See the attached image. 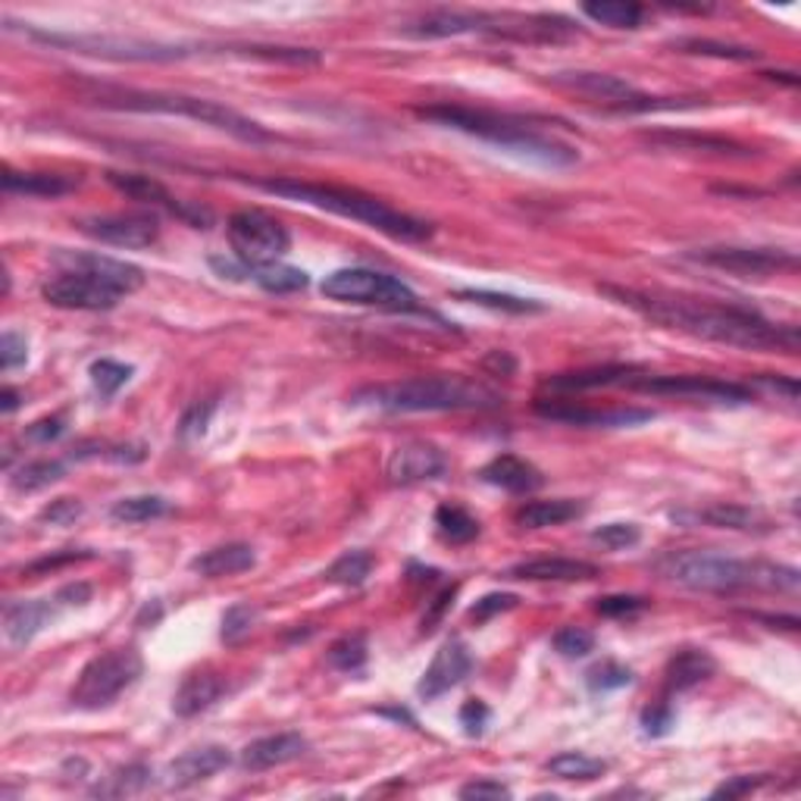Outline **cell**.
Wrapping results in <instances>:
<instances>
[{"label": "cell", "instance_id": "1", "mask_svg": "<svg viewBox=\"0 0 801 801\" xmlns=\"http://www.w3.org/2000/svg\"><path fill=\"white\" fill-rule=\"evenodd\" d=\"M611 301L630 307L642 313L645 320L658 323L663 330L685 332L705 342L745 348V351H799V330L796 326H777L764 320L761 313L745 307L707 304L677 295H658V291H636V288H620V285H598Z\"/></svg>", "mask_w": 801, "mask_h": 801}, {"label": "cell", "instance_id": "2", "mask_svg": "<svg viewBox=\"0 0 801 801\" xmlns=\"http://www.w3.org/2000/svg\"><path fill=\"white\" fill-rule=\"evenodd\" d=\"M663 579L695 591H727L739 589H770L796 591L799 589V570L796 566L764 564V561H739L720 551H670L655 561Z\"/></svg>", "mask_w": 801, "mask_h": 801}, {"label": "cell", "instance_id": "3", "mask_svg": "<svg viewBox=\"0 0 801 801\" xmlns=\"http://www.w3.org/2000/svg\"><path fill=\"white\" fill-rule=\"evenodd\" d=\"M254 186L270 191V194L288 198V201H301V204L330 211L335 216L357 219V223L376 229L382 236L398 238V241H426V238L432 236V226L429 223L395 211V207L382 204L373 194H363V191L357 189L323 186V182H301V179H260Z\"/></svg>", "mask_w": 801, "mask_h": 801}, {"label": "cell", "instance_id": "4", "mask_svg": "<svg viewBox=\"0 0 801 801\" xmlns=\"http://www.w3.org/2000/svg\"><path fill=\"white\" fill-rule=\"evenodd\" d=\"M357 407L385 414H442V410H482L501 404V395L464 376H417L354 392Z\"/></svg>", "mask_w": 801, "mask_h": 801}, {"label": "cell", "instance_id": "5", "mask_svg": "<svg viewBox=\"0 0 801 801\" xmlns=\"http://www.w3.org/2000/svg\"><path fill=\"white\" fill-rule=\"evenodd\" d=\"M417 117L449 125L457 132L476 135L482 142L498 144L511 154L539 160L545 166H573L579 160V154L570 144L554 142L542 135L539 129H533L526 119L504 117V113H489V110H473V107H451V104H439V107H423L417 110Z\"/></svg>", "mask_w": 801, "mask_h": 801}, {"label": "cell", "instance_id": "6", "mask_svg": "<svg viewBox=\"0 0 801 801\" xmlns=\"http://www.w3.org/2000/svg\"><path fill=\"white\" fill-rule=\"evenodd\" d=\"M95 104L107 107V110H129V113H166V117H186L201 122V125H213L223 129L229 135H236L241 142H273V135L254 122V119L241 117L238 110L216 104L207 97L191 95H172V92H135V88H95L92 95Z\"/></svg>", "mask_w": 801, "mask_h": 801}, {"label": "cell", "instance_id": "7", "mask_svg": "<svg viewBox=\"0 0 801 801\" xmlns=\"http://www.w3.org/2000/svg\"><path fill=\"white\" fill-rule=\"evenodd\" d=\"M144 660L135 648H110L92 658L72 685L70 702L82 710H100L113 705L125 689L142 680Z\"/></svg>", "mask_w": 801, "mask_h": 801}, {"label": "cell", "instance_id": "8", "mask_svg": "<svg viewBox=\"0 0 801 801\" xmlns=\"http://www.w3.org/2000/svg\"><path fill=\"white\" fill-rule=\"evenodd\" d=\"M320 291L338 304L382 307V310H395V313L420 310L417 295L400 279L388 276V273H379V270H367V266L335 270L320 283Z\"/></svg>", "mask_w": 801, "mask_h": 801}, {"label": "cell", "instance_id": "9", "mask_svg": "<svg viewBox=\"0 0 801 801\" xmlns=\"http://www.w3.org/2000/svg\"><path fill=\"white\" fill-rule=\"evenodd\" d=\"M35 41L50 48L75 50V53H92L104 60H129V63H169L189 57V50L179 45L164 41H147V38H125V35H60V32H41V28H23Z\"/></svg>", "mask_w": 801, "mask_h": 801}, {"label": "cell", "instance_id": "10", "mask_svg": "<svg viewBox=\"0 0 801 801\" xmlns=\"http://www.w3.org/2000/svg\"><path fill=\"white\" fill-rule=\"evenodd\" d=\"M229 241H232V251L238 260L248 266V270H258V266H270V263H279L291 248V236L279 219H273L270 213L260 211H238L229 216Z\"/></svg>", "mask_w": 801, "mask_h": 801}, {"label": "cell", "instance_id": "11", "mask_svg": "<svg viewBox=\"0 0 801 801\" xmlns=\"http://www.w3.org/2000/svg\"><path fill=\"white\" fill-rule=\"evenodd\" d=\"M623 385L648 392V395H680V398L717 400V404H749L752 392L739 382H724L710 376H638L626 379Z\"/></svg>", "mask_w": 801, "mask_h": 801}, {"label": "cell", "instance_id": "12", "mask_svg": "<svg viewBox=\"0 0 801 801\" xmlns=\"http://www.w3.org/2000/svg\"><path fill=\"white\" fill-rule=\"evenodd\" d=\"M45 301L60 310H113L122 301L117 288L104 285L88 273L79 270H63L60 276H53L41 285Z\"/></svg>", "mask_w": 801, "mask_h": 801}, {"label": "cell", "instance_id": "13", "mask_svg": "<svg viewBox=\"0 0 801 801\" xmlns=\"http://www.w3.org/2000/svg\"><path fill=\"white\" fill-rule=\"evenodd\" d=\"M689 260L714 266V270H727L732 276H770L779 270L799 266L796 254L774 251V248H702V251H692Z\"/></svg>", "mask_w": 801, "mask_h": 801}, {"label": "cell", "instance_id": "14", "mask_svg": "<svg viewBox=\"0 0 801 801\" xmlns=\"http://www.w3.org/2000/svg\"><path fill=\"white\" fill-rule=\"evenodd\" d=\"M82 232L113 248H151L160 238V219L154 213H110L85 219Z\"/></svg>", "mask_w": 801, "mask_h": 801}, {"label": "cell", "instance_id": "15", "mask_svg": "<svg viewBox=\"0 0 801 801\" xmlns=\"http://www.w3.org/2000/svg\"><path fill=\"white\" fill-rule=\"evenodd\" d=\"M445 470H449V457L435 449L432 442H420V439L398 445V449L392 451L388 467H385L388 482H395V486L432 482V479H439Z\"/></svg>", "mask_w": 801, "mask_h": 801}, {"label": "cell", "instance_id": "16", "mask_svg": "<svg viewBox=\"0 0 801 801\" xmlns=\"http://www.w3.org/2000/svg\"><path fill=\"white\" fill-rule=\"evenodd\" d=\"M470 670L473 658L470 651H467V645L457 642V638H451V642H445V645L435 651L432 663L426 667L423 680L417 683V695L426 698V702H432V698H439V695L451 692L454 685L464 683V680L470 677Z\"/></svg>", "mask_w": 801, "mask_h": 801}, {"label": "cell", "instance_id": "17", "mask_svg": "<svg viewBox=\"0 0 801 801\" xmlns=\"http://www.w3.org/2000/svg\"><path fill=\"white\" fill-rule=\"evenodd\" d=\"M536 414L570 426H636L651 420V410H591L576 400H539Z\"/></svg>", "mask_w": 801, "mask_h": 801}, {"label": "cell", "instance_id": "18", "mask_svg": "<svg viewBox=\"0 0 801 801\" xmlns=\"http://www.w3.org/2000/svg\"><path fill=\"white\" fill-rule=\"evenodd\" d=\"M60 263L67 270H79V273H88L95 276L104 285L117 288L119 295H132L144 285V273L135 266V263H125V260H113L104 258V254H60Z\"/></svg>", "mask_w": 801, "mask_h": 801}, {"label": "cell", "instance_id": "19", "mask_svg": "<svg viewBox=\"0 0 801 801\" xmlns=\"http://www.w3.org/2000/svg\"><path fill=\"white\" fill-rule=\"evenodd\" d=\"M301 754H307V739L301 732H276V736H263V739L248 742L238 764L251 774H260V770L283 767L288 761H298Z\"/></svg>", "mask_w": 801, "mask_h": 801}, {"label": "cell", "instance_id": "20", "mask_svg": "<svg viewBox=\"0 0 801 801\" xmlns=\"http://www.w3.org/2000/svg\"><path fill=\"white\" fill-rule=\"evenodd\" d=\"M232 764L229 752L223 745H201V749H189L179 754L169 767H166V786L169 789H189L194 782H204L213 774L226 770Z\"/></svg>", "mask_w": 801, "mask_h": 801}, {"label": "cell", "instance_id": "21", "mask_svg": "<svg viewBox=\"0 0 801 801\" xmlns=\"http://www.w3.org/2000/svg\"><path fill=\"white\" fill-rule=\"evenodd\" d=\"M492 13H473V10H432L420 20L404 25V35L414 38H451V35H470L489 32Z\"/></svg>", "mask_w": 801, "mask_h": 801}, {"label": "cell", "instance_id": "22", "mask_svg": "<svg viewBox=\"0 0 801 801\" xmlns=\"http://www.w3.org/2000/svg\"><path fill=\"white\" fill-rule=\"evenodd\" d=\"M60 611V601L57 598H41V601H16L3 611V630L7 638L23 648L32 638L38 636L50 620Z\"/></svg>", "mask_w": 801, "mask_h": 801}, {"label": "cell", "instance_id": "23", "mask_svg": "<svg viewBox=\"0 0 801 801\" xmlns=\"http://www.w3.org/2000/svg\"><path fill=\"white\" fill-rule=\"evenodd\" d=\"M511 579H529V583H583L595 579L598 566L589 561H573V558H536L507 570Z\"/></svg>", "mask_w": 801, "mask_h": 801}, {"label": "cell", "instance_id": "24", "mask_svg": "<svg viewBox=\"0 0 801 801\" xmlns=\"http://www.w3.org/2000/svg\"><path fill=\"white\" fill-rule=\"evenodd\" d=\"M479 479L495 486V489H504L511 495H526V492H536L542 489V473L536 470L529 461H523L517 454H501L495 461H489L482 470H479Z\"/></svg>", "mask_w": 801, "mask_h": 801}, {"label": "cell", "instance_id": "25", "mask_svg": "<svg viewBox=\"0 0 801 801\" xmlns=\"http://www.w3.org/2000/svg\"><path fill=\"white\" fill-rule=\"evenodd\" d=\"M226 695V680L213 670H198L189 673L182 685L172 695V710L176 717H198L201 710L213 707Z\"/></svg>", "mask_w": 801, "mask_h": 801}, {"label": "cell", "instance_id": "26", "mask_svg": "<svg viewBox=\"0 0 801 801\" xmlns=\"http://www.w3.org/2000/svg\"><path fill=\"white\" fill-rule=\"evenodd\" d=\"M258 564V554L254 548L244 542H229V545H216L211 551L198 554L191 561V570L198 576H207V579H223V576H236V573H244L251 566Z\"/></svg>", "mask_w": 801, "mask_h": 801}, {"label": "cell", "instance_id": "27", "mask_svg": "<svg viewBox=\"0 0 801 801\" xmlns=\"http://www.w3.org/2000/svg\"><path fill=\"white\" fill-rule=\"evenodd\" d=\"M107 182L117 191H122L125 198L132 201H142V204H151V207H166L169 213L182 216V219H191V211L186 204H179L169 191L151 179V176H142V172H107Z\"/></svg>", "mask_w": 801, "mask_h": 801}, {"label": "cell", "instance_id": "28", "mask_svg": "<svg viewBox=\"0 0 801 801\" xmlns=\"http://www.w3.org/2000/svg\"><path fill=\"white\" fill-rule=\"evenodd\" d=\"M714 670H717V660L710 658V651H705V648H683V651H677L673 658L667 660L663 683H667L670 692H689L698 683L710 680Z\"/></svg>", "mask_w": 801, "mask_h": 801}, {"label": "cell", "instance_id": "29", "mask_svg": "<svg viewBox=\"0 0 801 801\" xmlns=\"http://www.w3.org/2000/svg\"><path fill=\"white\" fill-rule=\"evenodd\" d=\"M633 367L613 363V367H591V370H576V373H558V376L542 379V392L551 395H566V392H586V388H601L611 382H623L630 379Z\"/></svg>", "mask_w": 801, "mask_h": 801}, {"label": "cell", "instance_id": "30", "mask_svg": "<svg viewBox=\"0 0 801 801\" xmlns=\"http://www.w3.org/2000/svg\"><path fill=\"white\" fill-rule=\"evenodd\" d=\"M586 504L573 501V498H554V501H529L526 507H519L517 523L523 529H548V526H561L570 519L583 517Z\"/></svg>", "mask_w": 801, "mask_h": 801}, {"label": "cell", "instance_id": "31", "mask_svg": "<svg viewBox=\"0 0 801 801\" xmlns=\"http://www.w3.org/2000/svg\"><path fill=\"white\" fill-rule=\"evenodd\" d=\"M79 186L70 176H57V172H13L3 169V191L13 194H28V198H60Z\"/></svg>", "mask_w": 801, "mask_h": 801}, {"label": "cell", "instance_id": "32", "mask_svg": "<svg viewBox=\"0 0 801 801\" xmlns=\"http://www.w3.org/2000/svg\"><path fill=\"white\" fill-rule=\"evenodd\" d=\"M673 519H692V523H710L717 529H742V533H754V529H764L767 519L761 511L752 507H739V504H714L707 511L698 514H673Z\"/></svg>", "mask_w": 801, "mask_h": 801}, {"label": "cell", "instance_id": "33", "mask_svg": "<svg viewBox=\"0 0 801 801\" xmlns=\"http://www.w3.org/2000/svg\"><path fill=\"white\" fill-rule=\"evenodd\" d=\"M151 782V767L147 764H125L113 770L110 777H104L92 789L95 799H125V796H139L144 786Z\"/></svg>", "mask_w": 801, "mask_h": 801}, {"label": "cell", "instance_id": "34", "mask_svg": "<svg viewBox=\"0 0 801 801\" xmlns=\"http://www.w3.org/2000/svg\"><path fill=\"white\" fill-rule=\"evenodd\" d=\"M583 16L611 28H638L645 20V7L630 0H595V3H583Z\"/></svg>", "mask_w": 801, "mask_h": 801}, {"label": "cell", "instance_id": "35", "mask_svg": "<svg viewBox=\"0 0 801 801\" xmlns=\"http://www.w3.org/2000/svg\"><path fill=\"white\" fill-rule=\"evenodd\" d=\"M435 526H439V536L451 545H467L479 536V519L457 504H442L435 511Z\"/></svg>", "mask_w": 801, "mask_h": 801}, {"label": "cell", "instance_id": "36", "mask_svg": "<svg viewBox=\"0 0 801 801\" xmlns=\"http://www.w3.org/2000/svg\"><path fill=\"white\" fill-rule=\"evenodd\" d=\"M251 279H254L260 288L273 291V295H291V291H301V288H307V283H310V276H307L304 270L288 266V263H270V266H258V270H251Z\"/></svg>", "mask_w": 801, "mask_h": 801}, {"label": "cell", "instance_id": "37", "mask_svg": "<svg viewBox=\"0 0 801 801\" xmlns=\"http://www.w3.org/2000/svg\"><path fill=\"white\" fill-rule=\"evenodd\" d=\"M370 573H373V554H370V551H345V554L326 570V579L335 583V586L357 589V586L367 583Z\"/></svg>", "mask_w": 801, "mask_h": 801}, {"label": "cell", "instance_id": "38", "mask_svg": "<svg viewBox=\"0 0 801 801\" xmlns=\"http://www.w3.org/2000/svg\"><path fill=\"white\" fill-rule=\"evenodd\" d=\"M169 511L166 498L160 495H132L119 498L117 504L110 507V517L117 523H151V519L164 517Z\"/></svg>", "mask_w": 801, "mask_h": 801}, {"label": "cell", "instance_id": "39", "mask_svg": "<svg viewBox=\"0 0 801 801\" xmlns=\"http://www.w3.org/2000/svg\"><path fill=\"white\" fill-rule=\"evenodd\" d=\"M332 670L338 673H357L363 670L367 663V636L363 633H351V636H342L338 642H332V648L326 651Z\"/></svg>", "mask_w": 801, "mask_h": 801}, {"label": "cell", "instance_id": "40", "mask_svg": "<svg viewBox=\"0 0 801 801\" xmlns=\"http://www.w3.org/2000/svg\"><path fill=\"white\" fill-rule=\"evenodd\" d=\"M57 479H63V464L60 461H32L10 476V486L16 492H38L48 489Z\"/></svg>", "mask_w": 801, "mask_h": 801}, {"label": "cell", "instance_id": "41", "mask_svg": "<svg viewBox=\"0 0 801 801\" xmlns=\"http://www.w3.org/2000/svg\"><path fill=\"white\" fill-rule=\"evenodd\" d=\"M548 770L561 779H598L608 770V764L598 757H589V754L564 752L548 761Z\"/></svg>", "mask_w": 801, "mask_h": 801}, {"label": "cell", "instance_id": "42", "mask_svg": "<svg viewBox=\"0 0 801 801\" xmlns=\"http://www.w3.org/2000/svg\"><path fill=\"white\" fill-rule=\"evenodd\" d=\"M454 298L473 301V304L492 307V310H507V313H539V310H542V304H536V301H529V298L498 295V291H486V288H461V291H454Z\"/></svg>", "mask_w": 801, "mask_h": 801}, {"label": "cell", "instance_id": "43", "mask_svg": "<svg viewBox=\"0 0 801 801\" xmlns=\"http://www.w3.org/2000/svg\"><path fill=\"white\" fill-rule=\"evenodd\" d=\"M648 142L663 144V147H677V151H714V154H736L742 151L739 144L727 142V139H714V135H673V132H660V135H651Z\"/></svg>", "mask_w": 801, "mask_h": 801}, {"label": "cell", "instance_id": "44", "mask_svg": "<svg viewBox=\"0 0 801 801\" xmlns=\"http://www.w3.org/2000/svg\"><path fill=\"white\" fill-rule=\"evenodd\" d=\"M129 376H132V367L117 363V360H95L92 363V382H95L100 398H113L119 388L129 382Z\"/></svg>", "mask_w": 801, "mask_h": 801}, {"label": "cell", "instance_id": "45", "mask_svg": "<svg viewBox=\"0 0 801 801\" xmlns=\"http://www.w3.org/2000/svg\"><path fill=\"white\" fill-rule=\"evenodd\" d=\"M673 48L683 53H702V57H720V60H754L757 50L739 48V45H724V41H707V38H683Z\"/></svg>", "mask_w": 801, "mask_h": 801}, {"label": "cell", "instance_id": "46", "mask_svg": "<svg viewBox=\"0 0 801 801\" xmlns=\"http://www.w3.org/2000/svg\"><path fill=\"white\" fill-rule=\"evenodd\" d=\"M551 645H554V651L561 658H586V655L595 651V636H591L589 630H583V626H564L558 636L551 638Z\"/></svg>", "mask_w": 801, "mask_h": 801}, {"label": "cell", "instance_id": "47", "mask_svg": "<svg viewBox=\"0 0 801 801\" xmlns=\"http://www.w3.org/2000/svg\"><path fill=\"white\" fill-rule=\"evenodd\" d=\"M642 539L636 523H605L601 529L591 533V542L605 545L611 551H623V548H633Z\"/></svg>", "mask_w": 801, "mask_h": 801}, {"label": "cell", "instance_id": "48", "mask_svg": "<svg viewBox=\"0 0 801 801\" xmlns=\"http://www.w3.org/2000/svg\"><path fill=\"white\" fill-rule=\"evenodd\" d=\"M586 683H589L591 692H611V689H623V685L633 683V670L630 667H623V663H598L595 670H589V677H586Z\"/></svg>", "mask_w": 801, "mask_h": 801}, {"label": "cell", "instance_id": "49", "mask_svg": "<svg viewBox=\"0 0 801 801\" xmlns=\"http://www.w3.org/2000/svg\"><path fill=\"white\" fill-rule=\"evenodd\" d=\"M258 623V608L251 605H232L229 611L223 613V638L226 642H238L241 636H248Z\"/></svg>", "mask_w": 801, "mask_h": 801}, {"label": "cell", "instance_id": "50", "mask_svg": "<svg viewBox=\"0 0 801 801\" xmlns=\"http://www.w3.org/2000/svg\"><path fill=\"white\" fill-rule=\"evenodd\" d=\"M517 595H511V591H492V595H486V598H479L476 605L470 608V620L473 623H486V620H492L495 613H504L511 611V608H517Z\"/></svg>", "mask_w": 801, "mask_h": 801}, {"label": "cell", "instance_id": "51", "mask_svg": "<svg viewBox=\"0 0 801 801\" xmlns=\"http://www.w3.org/2000/svg\"><path fill=\"white\" fill-rule=\"evenodd\" d=\"M82 501L79 498H57V501H50L48 507L38 514L41 523H50V526H70L75 519L82 517Z\"/></svg>", "mask_w": 801, "mask_h": 801}, {"label": "cell", "instance_id": "52", "mask_svg": "<svg viewBox=\"0 0 801 801\" xmlns=\"http://www.w3.org/2000/svg\"><path fill=\"white\" fill-rule=\"evenodd\" d=\"M25 357H28V345H25L23 335L13 330L3 332V338H0V367H3V373L23 367Z\"/></svg>", "mask_w": 801, "mask_h": 801}, {"label": "cell", "instance_id": "53", "mask_svg": "<svg viewBox=\"0 0 801 801\" xmlns=\"http://www.w3.org/2000/svg\"><path fill=\"white\" fill-rule=\"evenodd\" d=\"M645 598L638 595H608V598H598L595 611L605 613V617H633V613L645 611Z\"/></svg>", "mask_w": 801, "mask_h": 801}, {"label": "cell", "instance_id": "54", "mask_svg": "<svg viewBox=\"0 0 801 801\" xmlns=\"http://www.w3.org/2000/svg\"><path fill=\"white\" fill-rule=\"evenodd\" d=\"M677 724V714L670 705H651L642 710V730L645 736H667Z\"/></svg>", "mask_w": 801, "mask_h": 801}, {"label": "cell", "instance_id": "55", "mask_svg": "<svg viewBox=\"0 0 801 801\" xmlns=\"http://www.w3.org/2000/svg\"><path fill=\"white\" fill-rule=\"evenodd\" d=\"M213 400H198L194 407H191L189 414L182 417V423H179V432H182V439H198V435H204V429L211 423V414H213Z\"/></svg>", "mask_w": 801, "mask_h": 801}, {"label": "cell", "instance_id": "56", "mask_svg": "<svg viewBox=\"0 0 801 801\" xmlns=\"http://www.w3.org/2000/svg\"><path fill=\"white\" fill-rule=\"evenodd\" d=\"M63 429H67V420H63V417H45V420H38V423L25 426L23 439L25 442H35V445H48V442L63 435Z\"/></svg>", "mask_w": 801, "mask_h": 801}, {"label": "cell", "instance_id": "57", "mask_svg": "<svg viewBox=\"0 0 801 801\" xmlns=\"http://www.w3.org/2000/svg\"><path fill=\"white\" fill-rule=\"evenodd\" d=\"M461 799H511V789L501 779H473L467 786H461Z\"/></svg>", "mask_w": 801, "mask_h": 801}, {"label": "cell", "instance_id": "58", "mask_svg": "<svg viewBox=\"0 0 801 801\" xmlns=\"http://www.w3.org/2000/svg\"><path fill=\"white\" fill-rule=\"evenodd\" d=\"M767 777H732L724 786L714 789V799H739V796H749L757 786H764Z\"/></svg>", "mask_w": 801, "mask_h": 801}, {"label": "cell", "instance_id": "59", "mask_svg": "<svg viewBox=\"0 0 801 801\" xmlns=\"http://www.w3.org/2000/svg\"><path fill=\"white\" fill-rule=\"evenodd\" d=\"M461 724H464L467 736H479V732L486 730V724H489V707L482 705V702H467V705L461 707Z\"/></svg>", "mask_w": 801, "mask_h": 801}, {"label": "cell", "instance_id": "60", "mask_svg": "<svg viewBox=\"0 0 801 801\" xmlns=\"http://www.w3.org/2000/svg\"><path fill=\"white\" fill-rule=\"evenodd\" d=\"M53 598L60 601V608H82V605L92 601V586L88 583H72V586H63Z\"/></svg>", "mask_w": 801, "mask_h": 801}, {"label": "cell", "instance_id": "61", "mask_svg": "<svg viewBox=\"0 0 801 801\" xmlns=\"http://www.w3.org/2000/svg\"><path fill=\"white\" fill-rule=\"evenodd\" d=\"M482 370H489V373H495V376H514L517 360H514L507 351H492L486 360H482Z\"/></svg>", "mask_w": 801, "mask_h": 801}, {"label": "cell", "instance_id": "62", "mask_svg": "<svg viewBox=\"0 0 801 801\" xmlns=\"http://www.w3.org/2000/svg\"><path fill=\"white\" fill-rule=\"evenodd\" d=\"M88 554H75V551H63L57 558H45V561H35V564L25 566V573H48V570H60V566L72 564V561H82Z\"/></svg>", "mask_w": 801, "mask_h": 801}, {"label": "cell", "instance_id": "63", "mask_svg": "<svg viewBox=\"0 0 801 801\" xmlns=\"http://www.w3.org/2000/svg\"><path fill=\"white\" fill-rule=\"evenodd\" d=\"M454 591H457V589L451 586V589H445V591H442V595H439V598H435V605H432V613H429V617H426V620H423V630H426V633L432 630V623H435V620H439L442 613L449 611V605H451V598H454Z\"/></svg>", "mask_w": 801, "mask_h": 801}, {"label": "cell", "instance_id": "64", "mask_svg": "<svg viewBox=\"0 0 801 801\" xmlns=\"http://www.w3.org/2000/svg\"><path fill=\"white\" fill-rule=\"evenodd\" d=\"M16 407H20V392L3 388V395H0V410H3V414H13Z\"/></svg>", "mask_w": 801, "mask_h": 801}]
</instances>
